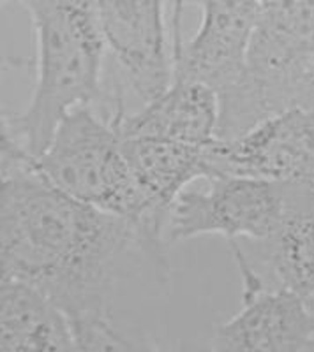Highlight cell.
Returning <instances> with one entry per match:
<instances>
[{"label": "cell", "mask_w": 314, "mask_h": 352, "mask_svg": "<svg viewBox=\"0 0 314 352\" xmlns=\"http://www.w3.org/2000/svg\"><path fill=\"white\" fill-rule=\"evenodd\" d=\"M2 278L45 292L71 322L78 351L143 349L113 322V300L141 259L163 261V231L65 196L37 159L2 141Z\"/></svg>", "instance_id": "cell-1"}, {"label": "cell", "mask_w": 314, "mask_h": 352, "mask_svg": "<svg viewBox=\"0 0 314 352\" xmlns=\"http://www.w3.org/2000/svg\"><path fill=\"white\" fill-rule=\"evenodd\" d=\"M216 175L314 185V109L293 106L249 132L207 146Z\"/></svg>", "instance_id": "cell-7"}, {"label": "cell", "mask_w": 314, "mask_h": 352, "mask_svg": "<svg viewBox=\"0 0 314 352\" xmlns=\"http://www.w3.org/2000/svg\"><path fill=\"white\" fill-rule=\"evenodd\" d=\"M311 187H314V185H311Z\"/></svg>", "instance_id": "cell-19"}, {"label": "cell", "mask_w": 314, "mask_h": 352, "mask_svg": "<svg viewBox=\"0 0 314 352\" xmlns=\"http://www.w3.org/2000/svg\"><path fill=\"white\" fill-rule=\"evenodd\" d=\"M258 0H202V23L175 56L174 80L203 83L221 94L242 76Z\"/></svg>", "instance_id": "cell-9"}, {"label": "cell", "mask_w": 314, "mask_h": 352, "mask_svg": "<svg viewBox=\"0 0 314 352\" xmlns=\"http://www.w3.org/2000/svg\"><path fill=\"white\" fill-rule=\"evenodd\" d=\"M260 4H265V2H269V0H258Z\"/></svg>", "instance_id": "cell-16"}, {"label": "cell", "mask_w": 314, "mask_h": 352, "mask_svg": "<svg viewBox=\"0 0 314 352\" xmlns=\"http://www.w3.org/2000/svg\"><path fill=\"white\" fill-rule=\"evenodd\" d=\"M168 4H169V0H168Z\"/></svg>", "instance_id": "cell-20"}, {"label": "cell", "mask_w": 314, "mask_h": 352, "mask_svg": "<svg viewBox=\"0 0 314 352\" xmlns=\"http://www.w3.org/2000/svg\"><path fill=\"white\" fill-rule=\"evenodd\" d=\"M36 36V83L21 115H2V134L39 159L71 109L103 96L106 50L96 0H18Z\"/></svg>", "instance_id": "cell-2"}, {"label": "cell", "mask_w": 314, "mask_h": 352, "mask_svg": "<svg viewBox=\"0 0 314 352\" xmlns=\"http://www.w3.org/2000/svg\"><path fill=\"white\" fill-rule=\"evenodd\" d=\"M122 150L141 190L163 213L191 184L213 176L207 146L161 138H122Z\"/></svg>", "instance_id": "cell-13"}, {"label": "cell", "mask_w": 314, "mask_h": 352, "mask_svg": "<svg viewBox=\"0 0 314 352\" xmlns=\"http://www.w3.org/2000/svg\"><path fill=\"white\" fill-rule=\"evenodd\" d=\"M230 247L244 292L290 289L307 300L314 298V187L293 185L290 208L274 236Z\"/></svg>", "instance_id": "cell-8"}, {"label": "cell", "mask_w": 314, "mask_h": 352, "mask_svg": "<svg viewBox=\"0 0 314 352\" xmlns=\"http://www.w3.org/2000/svg\"><path fill=\"white\" fill-rule=\"evenodd\" d=\"M200 188H185L165 217L166 241L219 234L228 243L265 241L284 222L295 184L237 175L205 178Z\"/></svg>", "instance_id": "cell-5"}, {"label": "cell", "mask_w": 314, "mask_h": 352, "mask_svg": "<svg viewBox=\"0 0 314 352\" xmlns=\"http://www.w3.org/2000/svg\"><path fill=\"white\" fill-rule=\"evenodd\" d=\"M0 349L78 351V344L65 314L45 292L18 278H2Z\"/></svg>", "instance_id": "cell-12"}, {"label": "cell", "mask_w": 314, "mask_h": 352, "mask_svg": "<svg viewBox=\"0 0 314 352\" xmlns=\"http://www.w3.org/2000/svg\"><path fill=\"white\" fill-rule=\"evenodd\" d=\"M115 125L121 138H161L209 146L218 141V94L203 83L174 80L161 96Z\"/></svg>", "instance_id": "cell-11"}, {"label": "cell", "mask_w": 314, "mask_h": 352, "mask_svg": "<svg viewBox=\"0 0 314 352\" xmlns=\"http://www.w3.org/2000/svg\"><path fill=\"white\" fill-rule=\"evenodd\" d=\"M36 168L80 203L165 228L166 213L154 206L134 178L113 116L105 118L92 104L78 106L62 118Z\"/></svg>", "instance_id": "cell-4"}, {"label": "cell", "mask_w": 314, "mask_h": 352, "mask_svg": "<svg viewBox=\"0 0 314 352\" xmlns=\"http://www.w3.org/2000/svg\"><path fill=\"white\" fill-rule=\"evenodd\" d=\"M311 301H313V303H314V298H311Z\"/></svg>", "instance_id": "cell-18"}, {"label": "cell", "mask_w": 314, "mask_h": 352, "mask_svg": "<svg viewBox=\"0 0 314 352\" xmlns=\"http://www.w3.org/2000/svg\"><path fill=\"white\" fill-rule=\"evenodd\" d=\"M297 106L314 109V69L311 71V74L307 76V80L304 81L302 90H300V96H298Z\"/></svg>", "instance_id": "cell-15"}, {"label": "cell", "mask_w": 314, "mask_h": 352, "mask_svg": "<svg viewBox=\"0 0 314 352\" xmlns=\"http://www.w3.org/2000/svg\"><path fill=\"white\" fill-rule=\"evenodd\" d=\"M314 69V0L260 6L242 76L218 94V140L230 141L298 104Z\"/></svg>", "instance_id": "cell-3"}, {"label": "cell", "mask_w": 314, "mask_h": 352, "mask_svg": "<svg viewBox=\"0 0 314 352\" xmlns=\"http://www.w3.org/2000/svg\"><path fill=\"white\" fill-rule=\"evenodd\" d=\"M202 0H169V21H171V36H174V53H178L184 46L182 39V14L185 6H200Z\"/></svg>", "instance_id": "cell-14"}, {"label": "cell", "mask_w": 314, "mask_h": 352, "mask_svg": "<svg viewBox=\"0 0 314 352\" xmlns=\"http://www.w3.org/2000/svg\"><path fill=\"white\" fill-rule=\"evenodd\" d=\"M2 2H4V4H6V2H11V0H2Z\"/></svg>", "instance_id": "cell-17"}, {"label": "cell", "mask_w": 314, "mask_h": 352, "mask_svg": "<svg viewBox=\"0 0 314 352\" xmlns=\"http://www.w3.org/2000/svg\"><path fill=\"white\" fill-rule=\"evenodd\" d=\"M96 6L113 81L124 80L147 104L174 83L168 0H96Z\"/></svg>", "instance_id": "cell-6"}, {"label": "cell", "mask_w": 314, "mask_h": 352, "mask_svg": "<svg viewBox=\"0 0 314 352\" xmlns=\"http://www.w3.org/2000/svg\"><path fill=\"white\" fill-rule=\"evenodd\" d=\"M221 352L314 351V303L290 289H263L242 296L240 312L212 336Z\"/></svg>", "instance_id": "cell-10"}]
</instances>
